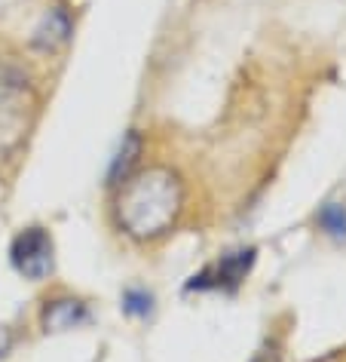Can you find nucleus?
Returning <instances> with one entry per match:
<instances>
[{"instance_id":"20e7f679","label":"nucleus","mask_w":346,"mask_h":362,"mask_svg":"<svg viewBox=\"0 0 346 362\" xmlns=\"http://www.w3.org/2000/svg\"><path fill=\"white\" fill-rule=\"evenodd\" d=\"M71 31H74L71 13L65 10V6H52V10L40 19L37 28H34L31 43H34L37 49H43V52H52V49L65 47V43L71 40Z\"/></svg>"},{"instance_id":"7ed1b4c3","label":"nucleus","mask_w":346,"mask_h":362,"mask_svg":"<svg viewBox=\"0 0 346 362\" xmlns=\"http://www.w3.org/2000/svg\"><path fill=\"white\" fill-rule=\"evenodd\" d=\"M254 264V249H233L221 255L215 261L212 267H205L203 274H196L193 279L187 283L190 292H233V288H239V283L245 276H249V270Z\"/></svg>"},{"instance_id":"f03ea898","label":"nucleus","mask_w":346,"mask_h":362,"mask_svg":"<svg viewBox=\"0 0 346 362\" xmlns=\"http://www.w3.org/2000/svg\"><path fill=\"white\" fill-rule=\"evenodd\" d=\"M10 258H13V267L19 270L25 279L40 283V279H47L52 274V267H56V246H52V237L43 228H28L13 240Z\"/></svg>"},{"instance_id":"6e6552de","label":"nucleus","mask_w":346,"mask_h":362,"mask_svg":"<svg viewBox=\"0 0 346 362\" xmlns=\"http://www.w3.org/2000/svg\"><path fill=\"white\" fill-rule=\"evenodd\" d=\"M123 310L129 316H138V320H144L150 310H153V295L144 292V288H126L123 295Z\"/></svg>"},{"instance_id":"9d476101","label":"nucleus","mask_w":346,"mask_h":362,"mask_svg":"<svg viewBox=\"0 0 346 362\" xmlns=\"http://www.w3.org/2000/svg\"><path fill=\"white\" fill-rule=\"evenodd\" d=\"M6 350H10V332H6L4 325H0V356H4Z\"/></svg>"},{"instance_id":"39448f33","label":"nucleus","mask_w":346,"mask_h":362,"mask_svg":"<svg viewBox=\"0 0 346 362\" xmlns=\"http://www.w3.org/2000/svg\"><path fill=\"white\" fill-rule=\"evenodd\" d=\"M83 322H89V310L77 298H56L43 307V329L47 332H68Z\"/></svg>"},{"instance_id":"423d86ee","label":"nucleus","mask_w":346,"mask_h":362,"mask_svg":"<svg viewBox=\"0 0 346 362\" xmlns=\"http://www.w3.org/2000/svg\"><path fill=\"white\" fill-rule=\"evenodd\" d=\"M138 157H141V135L138 132H126L123 144L117 148L114 160H111V169H107V185L120 187L123 181L135 172V166H138Z\"/></svg>"},{"instance_id":"0eeeda50","label":"nucleus","mask_w":346,"mask_h":362,"mask_svg":"<svg viewBox=\"0 0 346 362\" xmlns=\"http://www.w3.org/2000/svg\"><path fill=\"white\" fill-rule=\"evenodd\" d=\"M318 228L331 233L334 240H346V206L340 203H325L318 209Z\"/></svg>"},{"instance_id":"1a4fd4ad","label":"nucleus","mask_w":346,"mask_h":362,"mask_svg":"<svg viewBox=\"0 0 346 362\" xmlns=\"http://www.w3.org/2000/svg\"><path fill=\"white\" fill-rule=\"evenodd\" d=\"M251 362H279V353H276V347H263Z\"/></svg>"},{"instance_id":"f257e3e1","label":"nucleus","mask_w":346,"mask_h":362,"mask_svg":"<svg viewBox=\"0 0 346 362\" xmlns=\"http://www.w3.org/2000/svg\"><path fill=\"white\" fill-rule=\"evenodd\" d=\"M184 209V185L172 169H138L120 185L114 203L117 224L132 240H160Z\"/></svg>"}]
</instances>
